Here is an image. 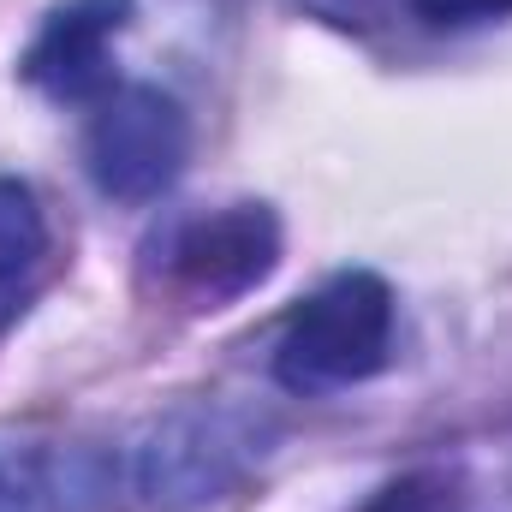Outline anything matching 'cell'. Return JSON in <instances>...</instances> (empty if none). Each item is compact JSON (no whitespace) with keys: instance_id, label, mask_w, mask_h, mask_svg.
Listing matches in <instances>:
<instances>
[{"instance_id":"obj_6","label":"cell","mask_w":512,"mask_h":512,"mask_svg":"<svg viewBox=\"0 0 512 512\" xmlns=\"http://www.w3.org/2000/svg\"><path fill=\"white\" fill-rule=\"evenodd\" d=\"M48 256V221L24 179H0V328L24 310V292Z\"/></svg>"},{"instance_id":"obj_9","label":"cell","mask_w":512,"mask_h":512,"mask_svg":"<svg viewBox=\"0 0 512 512\" xmlns=\"http://www.w3.org/2000/svg\"><path fill=\"white\" fill-rule=\"evenodd\" d=\"M0 507H6V483H0Z\"/></svg>"},{"instance_id":"obj_3","label":"cell","mask_w":512,"mask_h":512,"mask_svg":"<svg viewBox=\"0 0 512 512\" xmlns=\"http://www.w3.org/2000/svg\"><path fill=\"white\" fill-rule=\"evenodd\" d=\"M274 262H280V221L268 203H227L215 215H197L167 245L173 280L209 310L256 292L274 274Z\"/></svg>"},{"instance_id":"obj_5","label":"cell","mask_w":512,"mask_h":512,"mask_svg":"<svg viewBox=\"0 0 512 512\" xmlns=\"http://www.w3.org/2000/svg\"><path fill=\"white\" fill-rule=\"evenodd\" d=\"M245 459H251V435L227 411H185L143 447L137 483L155 507L185 512L203 501H221L239 483Z\"/></svg>"},{"instance_id":"obj_1","label":"cell","mask_w":512,"mask_h":512,"mask_svg":"<svg viewBox=\"0 0 512 512\" xmlns=\"http://www.w3.org/2000/svg\"><path fill=\"white\" fill-rule=\"evenodd\" d=\"M387 352H393V292L382 274L346 268L292 310L274 346V382L286 393H334L370 382L387 364Z\"/></svg>"},{"instance_id":"obj_4","label":"cell","mask_w":512,"mask_h":512,"mask_svg":"<svg viewBox=\"0 0 512 512\" xmlns=\"http://www.w3.org/2000/svg\"><path fill=\"white\" fill-rule=\"evenodd\" d=\"M137 18V0H60L48 6L18 72L54 102H102L114 78V36Z\"/></svg>"},{"instance_id":"obj_7","label":"cell","mask_w":512,"mask_h":512,"mask_svg":"<svg viewBox=\"0 0 512 512\" xmlns=\"http://www.w3.org/2000/svg\"><path fill=\"white\" fill-rule=\"evenodd\" d=\"M364 512H459V495H453L441 477H429V471H411V477L387 483V489H382V495H376Z\"/></svg>"},{"instance_id":"obj_8","label":"cell","mask_w":512,"mask_h":512,"mask_svg":"<svg viewBox=\"0 0 512 512\" xmlns=\"http://www.w3.org/2000/svg\"><path fill=\"white\" fill-rule=\"evenodd\" d=\"M417 18L429 24H477V18H501L512 12V0H411Z\"/></svg>"},{"instance_id":"obj_2","label":"cell","mask_w":512,"mask_h":512,"mask_svg":"<svg viewBox=\"0 0 512 512\" xmlns=\"http://www.w3.org/2000/svg\"><path fill=\"white\" fill-rule=\"evenodd\" d=\"M84 161L102 197L155 203L191 161V120L155 84H114L90 114Z\"/></svg>"}]
</instances>
